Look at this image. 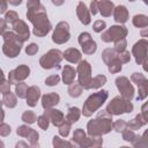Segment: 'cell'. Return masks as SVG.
Masks as SVG:
<instances>
[{"instance_id": "cell-38", "label": "cell", "mask_w": 148, "mask_h": 148, "mask_svg": "<svg viewBox=\"0 0 148 148\" xmlns=\"http://www.w3.org/2000/svg\"><path fill=\"white\" fill-rule=\"evenodd\" d=\"M136 133H135V131H133V130H130V128H126L123 133H121V136H123V140H125V141H127V142H130V143H132L134 140H135V138H136Z\"/></svg>"}, {"instance_id": "cell-59", "label": "cell", "mask_w": 148, "mask_h": 148, "mask_svg": "<svg viewBox=\"0 0 148 148\" xmlns=\"http://www.w3.org/2000/svg\"><path fill=\"white\" fill-rule=\"evenodd\" d=\"M142 68H143V71H145V72H147V73H148V60L142 65Z\"/></svg>"}, {"instance_id": "cell-54", "label": "cell", "mask_w": 148, "mask_h": 148, "mask_svg": "<svg viewBox=\"0 0 148 148\" xmlns=\"http://www.w3.org/2000/svg\"><path fill=\"white\" fill-rule=\"evenodd\" d=\"M38 5H40V1H39V0H28V2H27V8L35 7V6H38Z\"/></svg>"}, {"instance_id": "cell-43", "label": "cell", "mask_w": 148, "mask_h": 148, "mask_svg": "<svg viewBox=\"0 0 148 148\" xmlns=\"http://www.w3.org/2000/svg\"><path fill=\"white\" fill-rule=\"evenodd\" d=\"M126 46H127V40H126V38H123V39H120V40H117V42H114V45H113V49H114V51L116 52H123V51H125L126 50Z\"/></svg>"}, {"instance_id": "cell-35", "label": "cell", "mask_w": 148, "mask_h": 148, "mask_svg": "<svg viewBox=\"0 0 148 148\" xmlns=\"http://www.w3.org/2000/svg\"><path fill=\"white\" fill-rule=\"evenodd\" d=\"M71 128H72V123L65 118V120L58 126V132L62 138H67L71 132Z\"/></svg>"}, {"instance_id": "cell-10", "label": "cell", "mask_w": 148, "mask_h": 148, "mask_svg": "<svg viewBox=\"0 0 148 148\" xmlns=\"http://www.w3.org/2000/svg\"><path fill=\"white\" fill-rule=\"evenodd\" d=\"M71 39V32H69V24L66 21H60L57 23L56 28L52 32V42L61 45L67 43Z\"/></svg>"}, {"instance_id": "cell-13", "label": "cell", "mask_w": 148, "mask_h": 148, "mask_svg": "<svg viewBox=\"0 0 148 148\" xmlns=\"http://www.w3.org/2000/svg\"><path fill=\"white\" fill-rule=\"evenodd\" d=\"M114 82H116V87H117L118 91L120 92V96H123L124 98H126L128 101H132L133 97H134V92H135L134 87L131 83L132 81L128 77H126L124 75H120L116 79Z\"/></svg>"}, {"instance_id": "cell-20", "label": "cell", "mask_w": 148, "mask_h": 148, "mask_svg": "<svg viewBox=\"0 0 148 148\" xmlns=\"http://www.w3.org/2000/svg\"><path fill=\"white\" fill-rule=\"evenodd\" d=\"M113 20L118 23V24H124L128 21V9L126 8V6L124 5H119L117 7H114V10H113Z\"/></svg>"}, {"instance_id": "cell-32", "label": "cell", "mask_w": 148, "mask_h": 148, "mask_svg": "<svg viewBox=\"0 0 148 148\" xmlns=\"http://www.w3.org/2000/svg\"><path fill=\"white\" fill-rule=\"evenodd\" d=\"M81 49H82V52H83L84 54H88V56L94 54V53L96 52V50H97V43L91 38V39H89L88 42L83 43V44L81 45Z\"/></svg>"}, {"instance_id": "cell-27", "label": "cell", "mask_w": 148, "mask_h": 148, "mask_svg": "<svg viewBox=\"0 0 148 148\" xmlns=\"http://www.w3.org/2000/svg\"><path fill=\"white\" fill-rule=\"evenodd\" d=\"M86 138H87L86 132L82 128H76L72 136V142H73L74 147H81L83 141L86 140Z\"/></svg>"}, {"instance_id": "cell-53", "label": "cell", "mask_w": 148, "mask_h": 148, "mask_svg": "<svg viewBox=\"0 0 148 148\" xmlns=\"http://www.w3.org/2000/svg\"><path fill=\"white\" fill-rule=\"evenodd\" d=\"M8 0H1V7H0V13L1 14H6L7 8H8Z\"/></svg>"}, {"instance_id": "cell-21", "label": "cell", "mask_w": 148, "mask_h": 148, "mask_svg": "<svg viewBox=\"0 0 148 148\" xmlns=\"http://www.w3.org/2000/svg\"><path fill=\"white\" fill-rule=\"evenodd\" d=\"M77 75V72L74 67H72L71 65H65L62 67V73H61V79H62V82L67 86L72 84L75 80Z\"/></svg>"}, {"instance_id": "cell-39", "label": "cell", "mask_w": 148, "mask_h": 148, "mask_svg": "<svg viewBox=\"0 0 148 148\" xmlns=\"http://www.w3.org/2000/svg\"><path fill=\"white\" fill-rule=\"evenodd\" d=\"M126 128H127V121H125L124 119H118V120L113 121V130L116 132L123 133Z\"/></svg>"}, {"instance_id": "cell-37", "label": "cell", "mask_w": 148, "mask_h": 148, "mask_svg": "<svg viewBox=\"0 0 148 148\" xmlns=\"http://www.w3.org/2000/svg\"><path fill=\"white\" fill-rule=\"evenodd\" d=\"M106 76L103 75V74H98L96 76L92 77V81H91V89H99L102 88L105 83H106Z\"/></svg>"}, {"instance_id": "cell-14", "label": "cell", "mask_w": 148, "mask_h": 148, "mask_svg": "<svg viewBox=\"0 0 148 148\" xmlns=\"http://www.w3.org/2000/svg\"><path fill=\"white\" fill-rule=\"evenodd\" d=\"M16 134L21 138H24L28 140L30 147L32 148H36V147H39V143H38V139H39V134L36 130H34L32 127L28 126L27 125H21L17 127L16 130Z\"/></svg>"}, {"instance_id": "cell-9", "label": "cell", "mask_w": 148, "mask_h": 148, "mask_svg": "<svg viewBox=\"0 0 148 148\" xmlns=\"http://www.w3.org/2000/svg\"><path fill=\"white\" fill-rule=\"evenodd\" d=\"M77 72V82L83 87V89H91V65L87 60H81L76 67Z\"/></svg>"}, {"instance_id": "cell-57", "label": "cell", "mask_w": 148, "mask_h": 148, "mask_svg": "<svg viewBox=\"0 0 148 148\" xmlns=\"http://www.w3.org/2000/svg\"><path fill=\"white\" fill-rule=\"evenodd\" d=\"M8 2L12 6H18V5L22 3V0H8Z\"/></svg>"}, {"instance_id": "cell-41", "label": "cell", "mask_w": 148, "mask_h": 148, "mask_svg": "<svg viewBox=\"0 0 148 148\" xmlns=\"http://www.w3.org/2000/svg\"><path fill=\"white\" fill-rule=\"evenodd\" d=\"M37 124H38L39 128H42V130L46 131V130L49 128V125H50V120H49V118H47L46 116H44V114H40V116H38V118H37Z\"/></svg>"}, {"instance_id": "cell-40", "label": "cell", "mask_w": 148, "mask_h": 148, "mask_svg": "<svg viewBox=\"0 0 148 148\" xmlns=\"http://www.w3.org/2000/svg\"><path fill=\"white\" fill-rule=\"evenodd\" d=\"M44 82H45V84L49 86V87H54V86H57V84L60 82V76H59L58 74H52V75L47 76Z\"/></svg>"}, {"instance_id": "cell-1", "label": "cell", "mask_w": 148, "mask_h": 148, "mask_svg": "<svg viewBox=\"0 0 148 148\" xmlns=\"http://www.w3.org/2000/svg\"><path fill=\"white\" fill-rule=\"evenodd\" d=\"M27 18L32 23V34L37 37L46 36L52 29V24L47 17L46 9L42 3L35 7L27 8Z\"/></svg>"}, {"instance_id": "cell-49", "label": "cell", "mask_w": 148, "mask_h": 148, "mask_svg": "<svg viewBox=\"0 0 148 148\" xmlns=\"http://www.w3.org/2000/svg\"><path fill=\"white\" fill-rule=\"evenodd\" d=\"M89 39H91V35L89 34V32H81L80 35H79V37H77V42H79V44L80 45H82L83 43H86V42H88Z\"/></svg>"}, {"instance_id": "cell-45", "label": "cell", "mask_w": 148, "mask_h": 148, "mask_svg": "<svg viewBox=\"0 0 148 148\" xmlns=\"http://www.w3.org/2000/svg\"><path fill=\"white\" fill-rule=\"evenodd\" d=\"M105 28H106V23L103 20H97L92 24V30L95 32H102V31L105 30Z\"/></svg>"}, {"instance_id": "cell-22", "label": "cell", "mask_w": 148, "mask_h": 148, "mask_svg": "<svg viewBox=\"0 0 148 148\" xmlns=\"http://www.w3.org/2000/svg\"><path fill=\"white\" fill-rule=\"evenodd\" d=\"M64 59L71 64H79L82 60V53L75 47H68L64 51Z\"/></svg>"}, {"instance_id": "cell-42", "label": "cell", "mask_w": 148, "mask_h": 148, "mask_svg": "<svg viewBox=\"0 0 148 148\" xmlns=\"http://www.w3.org/2000/svg\"><path fill=\"white\" fill-rule=\"evenodd\" d=\"M3 17L6 18L7 23H10V24H13V23H15L16 21H18V20H20V17H18L17 13H16V12H14V10L6 12V14H5V16H3Z\"/></svg>"}, {"instance_id": "cell-29", "label": "cell", "mask_w": 148, "mask_h": 148, "mask_svg": "<svg viewBox=\"0 0 148 148\" xmlns=\"http://www.w3.org/2000/svg\"><path fill=\"white\" fill-rule=\"evenodd\" d=\"M2 104L3 106L8 108V109H13L16 106L17 104V98H16V94L9 91L6 95H2Z\"/></svg>"}, {"instance_id": "cell-16", "label": "cell", "mask_w": 148, "mask_h": 148, "mask_svg": "<svg viewBox=\"0 0 148 148\" xmlns=\"http://www.w3.org/2000/svg\"><path fill=\"white\" fill-rule=\"evenodd\" d=\"M44 116H46L50 120V123L54 126H59L64 120H65V116L62 113V111L58 110V109H53V108H49V109H44L43 112Z\"/></svg>"}, {"instance_id": "cell-24", "label": "cell", "mask_w": 148, "mask_h": 148, "mask_svg": "<svg viewBox=\"0 0 148 148\" xmlns=\"http://www.w3.org/2000/svg\"><path fill=\"white\" fill-rule=\"evenodd\" d=\"M114 5L111 0H98V12L103 17H109L113 14Z\"/></svg>"}, {"instance_id": "cell-36", "label": "cell", "mask_w": 148, "mask_h": 148, "mask_svg": "<svg viewBox=\"0 0 148 148\" xmlns=\"http://www.w3.org/2000/svg\"><path fill=\"white\" fill-rule=\"evenodd\" d=\"M37 118H38V117L36 116V113H35L34 111H31V110L24 111V112L22 113V116H21L22 121L25 123V124H28V125H31V124L36 123V121H37Z\"/></svg>"}, {"instance_id": "cell-4", "label": "cell", "mask_w": 148, "mask_h": 148, "mask_svg": "<svg viewBox=\"0 0 148 148\" xmlns=\"http://www.w3.org/2000/svg\"><path fill=\"white\" fill-rule=\"evenodd\" d=\"M109 97V91L105 89H102L99 91H96L84 101L83 106H82V114L84 117H91L92 113H95L108 99Z\"/></svg>"}, {"instance_id": "cell-7", "label": "cell", "mask_w": 148, "mask_h": 148, "mask_svg": "<svg viewBox=\"0 0 148 148\" xmlns=\"http://www.w3.org/2000/svg\"><path fill=\"white\" fill-rule=\"evenodd\" d=\"M128 34V30L125 25L123 24H117V25H111L110 28H108L105 31L102 32L101 35V39L104 43H114L117 40H120L123 38H126Z\"/></svg>"}, {"instance_id": "cell-17", "label": "cell", "mask_w": 148, "mask_h": 148, "mask_svg": "<svg viewBox=\"0 0 148 148\" xmlns=\"http://www.w3.org/2000/svg\"><path fill=\"white\" fill-rule=\"evenodd\" d=\"M76 15L79 21L83 25H88L91 22V13L83 1H80L76 6Z\"/></svg>"}, {"instance_id": "cell-28", "label": "cell", "mask_w": 148, "mask_h": 148, "mask_svg": "<svg viewBox=\"0 0 148 148\" xmlns=\"http://www.w3.org/2000/svg\"><path fill=\"white\" fill-rule=\"evenodd\" d=\"M81 113H82V110H80L77 106H71V108H68L65 118L67 120H69L72 124H74V123H76L80 119Z\"/></svg>"}, {"instance_id": "cell-11", "label": "cell", "mask_w": 148, "mask_h": 148, "mask_svg": "<svg viewBox=\"0 0 148 148\" xmlns=\"http://www.w3.org/2000/svg\"><path fill=\"white\" fill-rule=\"evenodd\" d=\"M132 56L138 65H143L148 60V39L141 38L132 46Z\"/></svg>"}, {"instance_id": "cell-15", "label": "cell", "mask_w": 148, "mask_h": 148, "mask_svg": "<svg viewBox=\"0 0 148 148\" xmlns=\"http://www.w3.org/2000/svg\"><path fill=\"white\" fill-rule=\"evenodd\" d=\"M30 75V67L28 65H18L16 68L9 71L8 81L12 84H16L18 82L24 81Z\"/></svg>"}, {"instance_id": "cell-30", "label": "cell", "mask_w": 148, "mask_h": 148, "mask_svg": "<svg viewBox=\"0 0 148 148\" xmlns=\"http://www.w3.org/2000/svg\"><path fill=\"white\" fill-rule=\"evenodd\" d=\"M68 95L73 98H77L82 95L83 92V87L79 83V82H73L72 84L68 86V90H67Z\"/></svg>"}, {"instance_id": "cell-31", "label": "cell", "mask_w": 148, "mask_h": 148, "mask_svg": "<svg viewBox=\"0 0 148 148\" xmlns=\"http://www.w3.org/2000/svg\"><path fill=\"white\" fill-rule=\"evenodd\" d=\"M132 23L136 28H146L148 27V16L143 14H136L133 16Z\"/></svg>"}, {"instance_id": "cell-47", "label": "cell", "mask_w": 148, "mask_h": 148, "mask_svg": "<svg viewBox=\"0 0 148 148\" xmlns=\"http://www.w3.org/2000/svg\"><path fill=\"white\" fill-rule=\"evenodd\" d=\"M39 47L36 43H30L28 46H25V53L28 56H35L37 52H38Z\"/></svg>"}, {"instance_id": "cell-58", "label": "cell", "mask_w": 148, "mask_h": 148, "mask_svg": "<svg viewBox=\"0 0 148 148\" xmlns=\"http://www.w3.org/2000/svg\"><path fill=\"white\" fill-rule=\"evenodd\" d=\"M16 148H20V147H30V145L29 143H25V142H22V141H20V142H17L16 143V146H15Z\"/></svg>"}, {"instance_id": "cell-52", "label": "cell", "mask_w": 148, "mask_h": 148, "mask_svg": "<svg viewBox=\"0 0 148 148\" xmlns=\"http://www.w3.org/2000/svg\"><path fill=\"white\" fill-rule=\"evenodd\" d=\"M6 28H7V21L5 17H2V18H0V34H1V36L6 32Z\"/></svg>"}, {"instance_id": "cell-46", "label": "cell", "mask_w": 148, "mask_h": 148, "mask_svg": "<svg viewBox=\"0 0 148 148\" xmlns=\"http://www.w3.org/2000/svg\"><path fill=\"white\" fill-rule=\"evenodd\" d=\"M131 56H132V54H131L130 51H127V50H125V51L118 53V58H119V61H120L121 64H127V62H130Z\"/></svg>"}, {"instance_id": "cell-6", "label": "cell", "mask_w": 148, "mask_h": 148, "mask_svg": "<svg viewBox=\"0 0 148 148\" xmlns=\"http://www.w3.org/2000/svg\"><path fill=\"white\" fill-rule=\"evenodd\" d=\"M62 59H64V52H61L58 49H51L40 57L39 65L43 69L57 68L59 67Z\"/></svg>"}, {"instance_id": "cell-48", "label": "cell", "mask_w": 148, "mask_h": 148, "mask_svg": "<svg viewBox=\"0 0 148 148\" xmlns=\"http://www.w3.org/2000/svg\"><path fill=\"white\" fill-rule=\"evenodd\" d=\"M10 132H12L10 126L8 124H6V123L2 121L1 125H0V135L1 136H7V135L10 134Z\"/></svg>"}, {"instance_id": "cell-8", "label": "cell", "mask_w": 148, "mask_h": 148, "mask_svg": "<svg viewBox=\"0 0 148 148\" xmlns=\"http://www.w3.org/2000/svg\"><path fill=\"white\" fill-rule=\"evenodd\" d=\"M102 60L108 66V69L111 74L119 73L123 69V64L119 61L118 52H116L114 49H105L102 52Z\"/></svg>"}, {"instance_id": "cell-12", "label": "cell", "mask_w": 148, "mask_h": 148, "mask_svg": "<svg viewBox=\"0 0 148 148\" xmlns=\"http://www.w3.org/2000/svg\"><path fill=\"white\" fill-rule=\"evenodd\" d=\"M131 81L138 86V96L136 101H143L148 97V79L139 72H134L131 75Z\"/></svg>"}, {"instance_id": "cell-51", "label": "cell", "mask_w": 148, "mask_h": 148, "mask_svg": "<svg viewBox=\"0 0 148 148\" xmlns=\"http://www.w3.org/2000/svg\"><path fill=\"white\" fill-rule=\"evenodd\" d=\"M141 114L145 118V120L148 123V101L142 104V106H141Z\"/></svg>"}, {"instance_id": "cell-55", "label": "cell", "mask_w": 148, "mask_h": 148, "mask_svg": "<svg viewBox=\"0 0 148 148\" xmlns=\"http://www.w3.org/2000/svg\"><path fill=\"white\" fill-rule=\"evenodd\" d=\"M140 36L143 37V38H148V27L142 28V29L140 30Z\"/></svg>"}, {"instance_id": "cell-2", "label": "cell", "mask_w": 148, "mask_h": 148, "mask_svg": "<svg viewBox=\"0 0 148 148\" xmlns=\"http://www.w3.org/2000/svg\"><path fill=\"white\" fill-rule=\"evenodd\" d=\"M113 130L112 114L106 110H102L95 119H91L87 124V134L91 136H103Z\"/></svg>"}, {"instance_id": "cell-60", "label": "cell", "mask_w": 148, "mask_h": 148, "mask_svg": "<svg viewBox=\"0 0 148 148\" xmlns=\"http://www.w3.org/2000/svg\"><path fill=\"white\" fill-rule=\"evenodd\" d=\"M130 1H131V2H133V1H136V0H130ZM142 1L145 2V5H147V6H148V0H142Z\"/></svg>"}, {"instance_id": "cell-33", "label": "cell", "mask_w": 148, "mask_h": 148, "mask_svg": "<svg viewBox=\"0 0 148 148\" xmlns=\"http://www.w3.org/2000/svg\"><path fill=\"white\" fill-rule=\"evenodd\" d=\"M52 146L54 148H60V147H67V148H73L74 145L72 141H66L64 139H61L58 135H54L52 139Z\"/></svg>"}, {"instance_id": "cell-19", "label": "cell", "mask_w": 148, "mask_h": 148, "mask_svg": "<svg viewBox=\"0 0 148 148\" xmlns=\"http://www.w3.org/2000/svg\"><path fill=\"white\" fill-rule=\"evenodd\" d=\"M40 98V88L37 86H31L28 89V94L25 97V103L30 108H35L37 105L38 99Z\"/></svg>"}, {"instance_id": "cell-3", "label": "cell", "mask_w": 148, "mask_h": 148, "mask_svg": "<svg viewBox=\"0 0 148 148\" xmlns=\"http://www.w3.org/2000/svg\"><path fill=\"white\" fill-rule=\"evenodd\" d=\"M2 52L8 58H16L22 50L24 40L15 31H6L2 35Z\"/></svg>"}, {"instance_id": "cell-44", "label": "cell", "mask_w": 148, "mask_h": 148, "mask_svg": "<svg viewBox=\"0 0 148 148\" xmlns=\"http://www.w3.org/2000/svg\"><path fill=\"white\" fill-rule=\"evenodd\" d=\"M10 86H12V83L8 81V79L6 80L5 76L2 75V81H1V86H0V92H1L2 95L8 94V92L10 91Z\"/></svg>"}, {"instance_id": "cell-50", "label": "cell", "mask_w": 148, "mask_h": 148, "mask_svg": "<svg viewBox=\"0 0 148 148\" xmlns=\"http://www.w3.org/2000/svg\"><path fill=\"white\" fill-rule=\"evenodd\" d=\"M89 10L92 15H96L98 12V0H91L90 1V6H89Z\"/></svg>"}, {"instance_id": "cell-26", "label": "cell", "mask_w": 148, "mask_h": 148, "mask_svg": "<svg viewBox=\"0 0 148 148\" xmlns=\"http://www.w3.org/2000/svg\"><path fill=\"white\" fill-rule=\"evenodd\" d=\"M146 124H147V121L145 120V118L142 117V114L141 113H138L133 119H131L130 121H127V128L133 130V131H136V130H140L141 127H143Z\"/></svg>"}, {"instance_id": "cell-23", "label": "cell", "mask_w": 148, "mask_h": 148, "mask_svg": "<svg viewBox=\"0 0 148 148\" xmlns=\"http://www.w3.org/2000/svg\"><path fill=\"white\" fill-rule=\"evenodd\" d=\"M60 101V96L57 92H49L42 96V106L43 109H49V108H54Z\"/></svg>"}, {"instance_id": "cell-34", "label": "cell", "mask_w": 148, "mask_h": 148, "mask_svg": "<svg viewBox=\"0 0 148 148\" xmlns=\"http://www.w3.org/2000/svg\"><path fill=\"white\" fill-rule=\"evenodd\" d=\"M28 89H29L28 84L24 83L23 81L15 84V94L18 98H25L27 94H28Z\"/></svg>"}, {"instance_id": "cell-5", "label": "cell", "mask_w": 148, "mask_h": 148, "mask_svg": "<svg viewBox=\"0 0 148 148\" xmlns=\"http://www.w3.org/2000/svg\"><path fill=\"white\" fill-rule=\"evenodd\" d=\"M134 106L131 101L124 98L123 96H114L106 105L105 110L112 116H120L123 113H131Z\"/></svg>"}, {"instance_id": "cell-25", "label": "cell", "mask_w": 148, "mask_h": 148, "mask_svg": "<svg viewBox=\"0 0 148 148\" xmlns=\"http://www.w3.org/2000/svg\"><path fill=\"white\" fill-rule=\"evenodd\" d=\"M103 145V139L102 136H91L88 135L86 140L83 141L81 148H98Z\"/></svg>"}, {"instance_id": "cell-18", "label": "cell", "mask_w": 148, "mask_h": 148, "mask_svg": "<svg viewBox=\"0 0 148 148\" xmlns=\"http://www.w3.org/2000/svg\"><path fill=\"white\" fill-rule=\"evenodd\" d=\"M12 28H13V31H15L24 42H27L29 39V37H30V30H29L28 24L23 20H18L15 23H13L12 24Z\"/></svg>"}, {"instance_id": "cell-56", "label": "cell", "mask_w": 148, "mask_h": 148, "mask_svg": "<svg viewBox=\"0 0 148 148\" xmlns=\"http://www.w3.org/2000/svg\"><path fill=\"white\" fill-rule=\"evenodd\" d=\"M51 2H52L54 6L59 7V6H62V5L65 3V0H51Z\"/></svg>"}]
</instances>
